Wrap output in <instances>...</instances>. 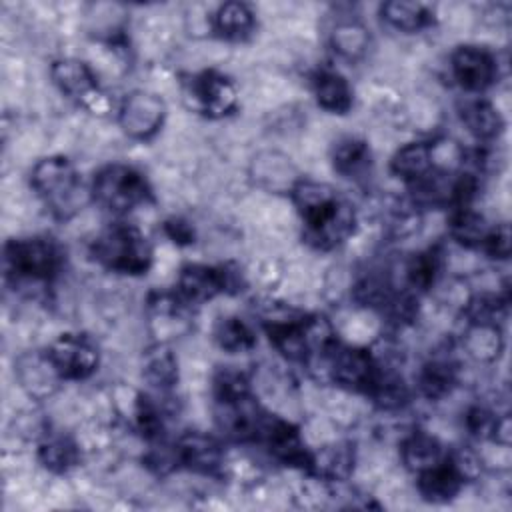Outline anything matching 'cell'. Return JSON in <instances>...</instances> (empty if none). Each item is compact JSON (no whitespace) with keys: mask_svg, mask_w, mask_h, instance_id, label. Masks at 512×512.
Returning a JSON list of instances; mask_svg holds the SVG:
<instances>
[{"mask_svg":"<svg viewBox=\"0 0 512 512\" xmlns=\"http://www.w3.org/2000/svg\"><path fill=\"white\" fill-rule=\"evenodd\" d=\"M290 198L304 224V240L318 250L344 244L356 228L354 206L332 186L300 178Z\"/></svg>","mask_w":512,"mask_h":512,"instance_id":"obj_1","label":"cell"},{"mask_svg":"<svg viewBox=\"0 0 512 512\" xmlns=\"http://www.w3.org/2000/svg\"><path fill=\"white\" fill-rule=\"evenodd\" d=\"M30 182L44 206L58 220H68L78 214L90 196L78 168L66 156L38 160L30 172Z\"/></svg>","mask_w":512,"mask_h":512,"instance_id":"obj_2","label":"cell"},{"mask_svg":"<svg viewBox=\"0 0 512 512\" xmlns=\"http://www.w3.org/2000/svg\"><path fill=\"white\" fill-rule=\"evenodd\" d=\"M94 260L118 274H146L152 266V246L148 238L130 224L116 222L102 230L92 242Z\"/></svg>","mask_w":512,"mask_h":512,"instance_id":"obj_3","label":"cell"},{"mask_svg":"<svg viewBox=\"0 0 512 512\" xmlns=\"http://www.w3.org/2000/svg\"><path fill=\"white\" fill-rule=\"evenodd\" d=\"M90 198L108 212L124 214L152 202V188L140 170L126 164H106L92 178Z\"/></svg>","mask_w":512,"mask_h":512,"instance_id":"obj_4","label":"cell"},{"mask_svg":"<svg viewBox=\"0 0 512 512\" xmlns=\"http://www.w3.org/2000/svg\"><path fill=\"white\" fill-rule=\"evenodd\" d=\"M8 274L18 280L48 282L60 268L58 246L46 236L14 238L4 246Z\"/></svg>","mask_w":512,"mask_h":512,"instance_id":"obj_5","label":"cell"},{"mask_svg":"<svg viewBox=\"0 0 512 512\" xmlns=\"http://www.w3.org/2000/svg\"><path fill=\"white\" fill-rule=\"evenodd\" d=\"M320 360L326 364L328 376L344 388L356 390V392H370L380 366L374 360V356L356 346H346L334 340L322 354Z\"/></svg>","mask_w":512,"mask_h":512,"instance_id":"obj_6","label":"cell"},{"mask_svg":"<svg viewBox=\"0 0 512 512\" xmlns=\"http://www.w3.org/2000/svg\"><path fill=\"white\" fill-rule=\"evenodd\" d=\"M50 76L60 92L78 102L82 108L94 114H106L110 110V98L100 88L94 72L86 62L76 58L56 60L50 68Z\"/></svg>","mask_w":512,"mask_h":512,"instance_id":"obj_7","label":"cell"},{"mask_svg":"<svg viewBox=\"0 0 512 512\" xmlns=\"http://www.w3.org/2000/svg\"><path fill=\"white\" fill-rule=\"evenodd\" d=\"M184 94L190 100V106L208 118L228 116L238 104V90L234 82L218 70L194 74L186 80Z\"/></svg>","mask_w":512,"mask_h":512,"instance_id":"obj_8","label":"cell"},{"mask_svg":"<svg viewBox=\"0 0 512 512\" xmlns=\"http://www.w3.org/2000/svg\"><path fill=\"white\" fill-rule=\"evenodd\" d=\"M46 356L62 380H84L94 374L100 362L96 342L86 334H60L48 348Z\"/></svg>","mask_w":512,"mask_h":512,"instance_id":"obj_9","label":"cell"},{"mask_svg":"<svg viewBox=\"0 0 512 512\" xmlns=\"http://www.w3.org/2000/svg\"><path fill=\"white\" fill-rule=\"evenodd\" d=\"M232 288H238V272L228 266L186 264L176 280V294L184 304H204Z\"/></svg>","mask_w":512,"mask_h":512,"instance_id":"obj_10","label":"cell"},{"mask_svg":"<svg viewBox=\"0 0 512 512\" xmlns=\"http://www.w3.org/2000/svg\"><path fill=\"white\" fill-rule=\"evenodd\" d=\"M166 118L164 100L148 90L130 92L118 108V124L122 132L134 140H150L156 136Z\"/></svg>","mask_w":512,"mask_h":512,"instance_id":"obj_11","label":"cell"},{"mask_svg":"<svg viewBox=\"0 0 512 512\" xmlns=\"http://www.w3.org/2000/svg\"><path fill=\"white\" fill-rule=\"evenodd\" d=\"M256 442H262L278 462L308 470L312 452L306 448L298 428L290 422L266 414Z\"/></svg>","mask_w":512,"mask_h":512,"instance_id":"obj_12","label":"cell"},{"mask_svg":"<svg viewBox=\"0 0 512 512\" xmlns=\"http://www.w3.org/2000/svg\"><path fill=\"white\" fill-rule=\"evenodd\" d=\"M452 76L466 92H484L498 76V64L492 52L480 46H458L450 58Z\"/></svg>","mask_w":512,"mask_h":512,"instance_id":"obj_13","label":"cell"},{"mask_svg":"<svg viewBox=\"0 0 512 512\" xmlns=\"http://www.w3.org/2000/svg\"><path fill=\"white\" fill-rule=\"evenodd\" d=\"M174 450L176 466H184L198 474H214L224 462V450L220 442L204 432L190 430L178 438Z\"/></svg>","mask_w":512,"mask_h":512,"instance_id":"obj_14","label":"cell"},{"mask_svg":"<svg viewBox=\"0 0 512 512\" xmlns=\"http://www.w3.org/2000/svg\"><path fill=\"white\" fill-rule=\"evenodd\" d=\"M464 472L456 464L452 456H448L446 462L416 474V486L424 500L432 504H444L450 502L464 484Z\"/></svg>","mask_w":512,"mask_h":512,"instance_id":"obj_15","label":"cell"},{"mask_svg":"<svg viewBox=\"0 0 512 512\" xmlns=\"http://www.w3.org/2000/svg\"><path fill=\"white\" fill-rule=\"evenodd\" d=\"M448 456H450V452L444 448V444L436 436L422 432V430L410 434L402 442V448H400V458H402L404 466L414 474L426 472V470L446 462Z\"/></svg>","mask_w":512,"mask_h":512,"instance_id":"obj_16","label":"cell"},{"mask_svg":"<svg viewBox=\"0 0 512 512\" xmlns=\"http://www.w3.org/2000/svg\"><path fill=\"white\" fill-rule=\"evenodd\" d=\"M352 470L354 448L348 442H334L310 454V464L306 472L328 482H342L350 478Z\"/></svg>","mask_w":512,"mask_h":512,"instance_id":"obj_17","label":"cell"},{"mask_svg":"<svg viewBox=\"0 0 512 512\" xmlns=\"http://www.w3.org/2000/svg\"><path fill=\"white\" fill-rule=\"evenodd\" d=\"M312 92L320 108L332 114H346L352 108V88L348 80L334 70H318L312 76Z\"/></svg>","mask_w":512,"mask_h":512,"instance_id":"obj_18","label":"cell"},{"mask_svg":"<svg viewBox=\"0 0 512 512\" xmlns=\"http://www.w3.org/2000/svg\"><path fill=\"white\" fill-rule=\"evenodd\" d=\"M390 168L398 178L406 180L408 184L416 182L434 168V144L422 140L404 144L392 156Z\"/></svg>","mask_w":512,"mask_h":512,"instance_id":"obj_19","label":"cell"},{"mask_svg":"<svg viewBox=\"0 0 512 512\" xmlns=\"http://www.w3.org/2000/svg\"><path fill=\"white\" fill-rule=\"evenodd\" d=\"M380 14L384 22L400 32H420L434 22V12L428 4L422 2H404L392 0L380 6Z\"/></svg>","mask_w":512,"mask_h":512,"instance_id":"obj_20","label":"cell"},{"mask_svg":"<svg viewBox=\"0 0 512 512\" xmlns=\"http://www.w3.org/2000/svg\"><path fill=\"white\" fill-rule=\"evenodd\" d=\"M460 118L466 130L482 142L494 140L504 130V118L488 100H470L462 106Z\"/></svg>","mask_w":512,"mask_h":512,"instance_id":"obj_21","label":"cell"},{"mask_svg":"<svg viewBox=\"0 0 512 512\" xmlns=\"http://www.w3.org/2000/svg\"><path fill=\"white\" fill-rule=\"evenodd\" d=\"M18 376L22 386L32 396H46L56 388V382L62 378L58 376L56 368L48 360L46 352L38 354H26L18 360Z\"/></svg>","mask_w":512,"mask_h":512,"instance_id":"obj_22","label":"cell"},{"mask_svg":"<svg viewBox=\"0 0 512 512\" xmlns=\"http://www.w3.org/2000/svg\"><path fill=\"white\" fill-rule=\"evenodd\" d=\"M256 24L254 12L244 2H226L212 16V28L226 40L246 38Z\"/></svg>","mask_w":512,"mask_h":512,"instance_id":"obj_23","label":"cell"},{"mask_svg":"<svg viewBox=\"0 0 512 512\" xmlns=\"http://www.w3.org/2000/svg\"><path fill=\"white\" fill-rule=\"evenodd\" d=\"M372 156L370 148L364 140L348 136L336 142L332 150V164L334 170L346 178H358L370 168Z\"/></svg>","mask_w":512,"mask_h":512,"instance_id":"obj_24","label":"cell"},{"mask_svg":"<svg viewBox=\"0 0 512 512\" xmlns=\"http://www.w3.org/2000/svg\"><path fill=\"white\" fill-rule=\"evenodd\" d=\"M142 374L150 384H154L158 388H170L176 384L178 362H176V356L172 354V350L164 342H158L144 352Z\"/></svg>","mask_w":512,"mask_h":512,"instance_id":"obj_25","label":"cell"},{"mask_svg":"<svg viewBox=\"0 0 512 512\" xmlns=\"http://www.w3.org/2000/svg\"><path fill=\"white\" fill-rule=\"evenodd\" d=\"M332 48L348 60H358L366 54L370 44L368 28L358 20H342L330 32Z\"/></svg>","mask_w":512,"mask_h":512,"instance_id":"obj_26","label":"cell"},{"mask_svg":"<svg viewBox=\"0 0 512 512\" xmlns=\"http://www.w3.org/2000/svg\"><path fill=\"white\" fill-rule=\"evenodd\" d=\"M38 460L54 474H64L78 466L80 450L68 436H50L38 448Z\"/></svg>","mask_w":512,"mask_h":512,"instance_id":"obj_27","label":"cell"},{"mask_svg":"<svg viewBox=\"0 0 512 512\" xmlns=\"http://www.w3.org/2000/svg\"><path fill=\"white\" fill-rule=\"evenodd\" d=\"M448 226H450L452 238L468 248H480L490 230L484 216L474 212L470 206L452 210Z\"/></svg>","mask_w":512,"mask_h":512,"instance_id":"obj_28","label":"cell"},{"mask_svg":"<svg viewBox=\"0 0 512 512\" xmlns=\"http://www.w3.org/2000/svg\"><path fill=\"white\" fill-rule=\"evenodd\" d=\"M214 340L216 344L226 350V352H232V354H238V352H248L256 346V334L254 330L238 316H228V318H222L218 324H216V330H214Z\"/></svg>","mask_w":512,"mask_h":512,"instance_id":"obj_29","label":"cell"},{"mask_svg":"<svg viewBox=\"0 0 512 512\" xmlns=\"http://www.w3.org/2000/svg\"><path fill=\"white\" fill-rule=\"evenodd\" d=\"M466 348L476 360H494L502 350V332L498 324L470 322L466 332Z\"/></svg>","mask_w":512,"mask_h":512,"instance_id":"obj_30","label":"cell"},{"mask_svg":"<svg viewBox=\"0 0 512 512\" xmlns=\"http://www.w3.org/2000/svg\"><path fill=\"white\" fill-rule=\"evenodd\" d=\"M456 384V368L444 360H432L424 364L418 376V388L426 398H442Z\"/></svg>","mask_w":512,"mask_h":512,"instance_id":"obj_31","label":"cell"},{"mask_svg":"<svg viewBox=\"0 0 512 512\" xmlns=\"http://www.w3.org/2000/svg\"><path fill=\"white\" fill-rule=\"evenodd\" d=\"M374 402L386 410H392V408H400L406 404L408 400V388L404 384L402 378H398L396 374H386L382 368L368 392Z\"/></svg>","mask_w":512,"mask_h":512,"instance_id":"obj_32","label":"cell"},{"mask_svg":"<svg viewBox=\"0 0 512 512\" xmlns=\"http://www.w3.org/2000/svg\"><path fill=\"white\" fill-rule=\"evenodd\" d=\"M438 268H440V258L434 250L420 252L408 264V280L414 288L428 290L436 280Z\"/></svg>","mask_w":512,"mask_h":512,"instance_id":"obj_33","label":"cell"},{"mask_svg":"<svg viewBox=\"0 0 512 512\" xmlns=\"http://www.w3.org/2000/svg\"><path fill=\"white\" fill-rule=\"evenodd\" d=\"M218 402H236L250 396V384L242 372L224 370L214 380Z\"/></svg>","mask_w":512,"mask_h":512,"instance_id":"obj_34","label":"cell"},{"mask_svg":"<svg viewBox=\"0 0 512 512\" xmlns=\"http://www.w3.org/2000/svg\"><path fill=\"white\" fill-rule=\"evenodd\" d=\"M490 258H496V260H506L510 256V228L506 222L502 224H496L488 230L482 246H480Z\"/></svg>","mask_w":512,"mask_h":512,"instance_id":"obj_35","label":"cell"},{"mask_svg":"<svg viewBox=\"0 0 512 512\" xmlns=\"http://www.w3.org/2000/svg\"><path fill=\"white\" fill-rule=\"evenodd\" d=\"M136 418H138V426H140L144 436L154 438V436L160 434V430H162V416H160V410L154 406L152 398L140 396L138 408H136Z\"/></svg>","mask_w":512,"mask_h":512,"instance_id":"obj_36","label":"cell"},{"mask_svg":"<svg viewBox=\"0 0 512 512\" xmlns=\"http://www.w3.org/2000/svg\"><path fill=\"white\" fill-rule=\"evenodd\" d=\"M496 424H498V416H494L490 410H484V408H472L466 416L468 430L478 438H492L494 440Z\"/></svg>","mask_w":512,"mask_h":512,"instance_id":"obj_37","label":"cell"},{"mask_svg":"<svg viewBox=\"0 0 512 512\" xmlns=\"http://www.w3.org/2000/svg\"><path fill=\"white\" fill-rule=\"evenodd\" d=\"M164 232L176 244H192L194 242V228L182 218H170L164 222Z\"/></svg>","mask_w":512,"mask_h":512,"instance_id":"obj_38","label":"cell"}]
</instances>
